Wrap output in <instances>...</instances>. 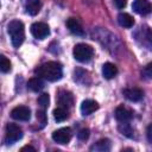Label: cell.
Wrapping results in <instances>:
<instances>
[{"label": "cell", "instance_id": "6da1fadb", "mask_svg": "<svg viewBox=\"0 0 152 152\" xmlns=\"http://www.w3.org/2000/svg\"><path fill=\"white\" fill-rule=\"evenodd\" d=\"M36 74L48 80L50 82H55L62 78L63 75V69H62V64L59 62H46L44 64H42L40 66H38L36 69Z\"/></svg>", "mask_w": 152, "mask_h": 152}, {"label": "cell", "instance_id": "7a4b0ae2", "mask_svg": "<svg viewBox=\"0 0 152 152\" xmlns=\"http://www.w3.org/2000/svg\"><path fill=\"white\" fill-rule=\"evenodd\" d=\"M7 32H8L10 37H11L12 45L14 48H19L23 44L24 39H25L24 24L20 20H12L7 25Z\"/></svg>", "mask_w": 152, "mask_h": 152}, {"label": "cell", "instance_id": "3957f363", "mask_svg": "<svg viewBox=\"0 0 152 152\" xmlns=\"http://www.w3.org/2000/svg\"><path fill=\"white\" fill-rule=\"evenodd\" d=\"M72 55H74V58L81 63H86V62H89L93 56H94V49L88 45V44H83V43H80V44H76L74 50H72Z\"/></svg>", "mask_w": 152, "mask_h": 152}, {"label": "cell", "instance_id": "277c9868", "mask_svg": "<svg viewBox=\"0 0 152 152\" xmlns=\"http://www.w3.org/2000/svg\"><path fill=\"white\" fill-rule=\"evenodd\" d=\"M23 131L21 128L15 124H7L6 126V133H5V141L6 144H13L21 139Z\"/></svg>", "mask_w": 152, "mask_h": 152}, {"label": "cell", "instance_id": "5b68a950", "mask_svg": "<svg viewBox=\"0 0 152 152\" xmlns=\"http://www.w3.org/2000/svg\"><path fill=\"white\" fill-rule=\"evenodd\" d=\"M31 33L37 39H44L50 34V28L45 23H33L31 25Z\"/></svg>", "mask_w": 152, "mask_h": 152}, {"label": "cell", "instance_id": "8992f818", "mask_svg": "<svg viewBox=\"0 0 152 152\" xmlns=\"http://www.w3.org/2000/svg\"><path fill=\"white\" fill-rule=\"evenodd\" d=\"M52 139H53L55 142L61 144V145L68 144L71 139V129L69 127L59 128V129H57L52 133Z\"/></svg>", "mask_w": 152, "mask_h": 152}, {"label": "cell", "instance_id": "52a82bcc", "mask_svg": "<svg viewBox=\"0 0 152 152\" xmlns=\"http://www.w3.org/2000/svg\"><path fill=\"white\" fill-rule=\"evenodd\" d=\"M11 116L18 121H27L31 118V110L26 106H18L11 110Z\"/></svg>", "mask_w": 152, "mask_h": 152}, {"label": "cell", "instance_id": "ba28073f", "mask_svg": "<svg viewBox=\"0 0 152 152\" xmlns=\"http://www.w3.org/2000/svg\"><path fill=\"white\" fill-rule=\"evenodd\" d=\"M132 8L140 15H147L152 12V2L148 0H134L132 4Z\"/></svg>", "mask_w": 152, "mask_h": 152}, {"label": "cell", "instance_id": "9c48e42d", "mask_svg": "<svg viewBox=\"0 0 152 152\" xmlns=\"http://www.w3.org/2000/svg\"><path fill=\"white\" fill-rule=\"evenodd\" d=\"M57 103L59 104V107L63 108H70L74 104V96L70 91L66 90H59L57 94Z\"/></svg>", "mask_w": 152, "mask_h": 152}, {"label": "cell", "instance_id": "30bf717a", "mask_svg": "<svg viewBox=\"0 0 152 152\" xmlns=\"http://www.w3.org/2000/svg\"><path fill=\"white\" fill-rule=\"evenodd\" d=\"M122 94L125 95V97L132 102H138L144 97V91L140 88L133 87V88H126L122 90Z\"/></svg>", "mask_w": 152, "mask_h": 152}, {"label": "cell", "instance_id": "8fae6325", "mask_svg": "<svg viewBox=\"0 0 152 152\" xmlns=\"http://www.w3.org/2000/svg\"><path fill=\"white\" fill-rule=\"evenodd\" d=\"M115 118L120 122H128L133 118V112L125 106H119L115 109Z\"/></svg>", "mask_w": 152, "mask_h": 152}, {"label": "cell", "instance_id": "7c38bea8", "mask_svg": "<svg viewBox=\"0 0 152 152\" xmlns=\"http://www.w3.org/2000/svg\"><path fill=\"white\" fill-rule=\"evenodd\" d=\"M66 27L69 31L76 36H84V30L82 24L76 19V18H69L66 20Z\"/></svg>", "mask_w": 152, "mask_h": 152}, {"label": "cell", "instance_id": "4fadbf2b", "mask_svg": "<svg viewBox=\"0 0 152 152\" xmlns=\"http://www.w3.org/2000/svg\"><path fill=\"white\" fill-rule=\"evenodd\" d=\"M99 109V104L94 100H84L81 104V113L82 115H90L95 110Z\"/></svg>", "mask_w": 152, "mask_h": 152}, {"label": "cell", "instance_id": "5bb4252c", "mask_svg": "<svg viewBox=\"0 0 152 152\" xmlns=\"http://www.w3.org/2000/svg\"><path fill=\"white\" fill-rule=\"evenodd\" d=\"M42 7L40 0H25V10L28 14L36 15Z\"/></svg>", "mask_w": 152, "mask_h": 152}, {"label": "cell", "instance_id": "9a60e30c", "mask_svg": "<svg viewBox=\"0 0 152 152\" xmlns=\"http://www.w3.org/2000/svg\"><path fill=\"white\" fill-rule=\"evenodd\" d=\"M118 74V68L115 64L113 63H104L102 65V75L104 78L107 80H110L113 77H115Z\"/></svg>", "mask_w": 152, "mask_h": 152}, {"label": "cell", "instance_id": "2e32d148", "mask_svg": "<svg viewBox=\"0 0 152 152\" xmlns=\"http://www.w3.org/2000/svg\"><path fill=\"white\" fill-rule=\"evenodd\" d=\"M118 23H119L120 26L126 27V28H129V27H132L134 25V18L131 14L124 12V13H120L118 15Z\"/></svg>", "mask_w": 152, "mask_h": 152}, {"label": "cell", "instance_id": "e0dca14e", "mask_svg": "<svg viewBox=\"0 0 152 152\" xmlns=\"http://www.w3.org/2000/svg\"><path fill=\"white\" fill-rule=\"evenodd\" d=\"M110 140L109 139H101L99 140L96 144H94L90 150L91 151H99V152H106V151H109L110 150Z\"/></svg>", "mask_w": 152, "mask_h": 152}, {"label": "cell", "instance_id": "ac0fdd59", "mask_svg": "<svg viewBox=\"0 0 152 152\" xmlns=\"http://www.w3.org/2000/svg\"><path fill=\"white\" fill-rule=\"evenodd\" d=\"M27 87L32 90V91H39L44 88V82L42 80V77H32L28 80L27 82Z\"/></svg>", "mask_w": 152, "mask_h": 152}, {"label": "cell", "instance_id": "d6986e66", "mask_svg": "<svg viewBox=\"0 0 152 152\" xmlns=\"http://www.w3.org/2000/svg\"><path fill=\"white\" fill-rule=\"evenodd\" d=\"M53 118L57 122H62L64 120H66L69 118V113L66 110V108H63V107H58L53 110Z\"/></svg>", "mask_w": 152, "mask_h": 152}, {"label": "cell", "instance_id": "ffe728a7", "mask_svg": "<svg viewBox=\"0 0 152 152\" xmlns=\"http://www.w3.org/2000/svg\"><path fill=\"white\" fill-rule=\"evenodd\" d=\"M119 131H120L124 135H126V137H128V138H132V137H133V128H132L127 122L120 124V125H119Z\"/></svg>", "mask_w": 152, "mask_h": 152}, {"label": "cell", "instance_id": "44dd1931", "mask_svg": "<svg viewBox=\"0 0 152 152\" xmlns=\"http://www.w3.org/2000/svg\"><path fill=\"white\" fill-rule=\"evenodd\" d=\"M38 103H39V106H40L43 109L48 108V107H49V103H50V96H49V94L43 93L42 95H39V97H38Z\"/></svg>", "mask_w": 152, "mask_h": 152}, {"label": "cell", "instance_id": "7402d4cb", "mask_svg": "<svg viewBox=\"0 0 152 152\" xmlns=\"http://www.w3.org/2000/svg\"><path fill=\"white\" fill-rule=\"evenodd\" d=\"M0 69L2 72H8L11 70V62L4 55L0 57Z\"/></svg>", "mask_w": 152, "mask_h": 152}, {"label": "cell", "instance_id": "603a6c76", "mask_svg": "<svg viewBox=\"0 0 152 152\" xmlns=\"http://www.w3.org/2000/svg\"><path fill=\"white\" fill-rule=\"evenodd\" d=\"M36 116H37L38 121L42 124V126H44V125L46 124V120H48V118H46V114H45V110H44V109L37 110V113H36Z\"/></svg>", "mask_w": 152, "mask_h": 152}, {"label": "cell", "instance_id": "cb8c5ba5", "mask_svg": "<svg viewBox=\"0 0 152 152\" xmlns=\"http://www.w3.org/2000/svg\"><path fill=\"white\" fill-rule=\"evenodd\" d=\"M89 135H90L89 128H82V129H80L78 133H77V137H78L80 140H87V139L89 138Z\"/></svg>", "mask_w": 152, "mask_h": 152}, {"label": "cell", "instance_id": "d4e9b609", "mask_svg": "<svg viewBox=\"0 0 152 152\" xmlns=\"http://www.w3.org/2000/svg\"><path fill=\"white\" fill-rule=\"evenodd\" d=\"M113 1H114L115 6H116L119 10L125 8V7H126V5H127V0H113Z\"/></svg>", "mask_w": 152, "mask_h": 152}, {"label": "cell", "instance_id": "484cf974", "mask_svg": "<svg viewBox=\"0 0 152 152\" xmlns=\"http://www.w3.org/2000/svg\"><path fill=\"white\" fill-rule=\"evenodd\" d=\"M144 75H146L147 77H152V62L148 63L145 69H144Z\"/></svg>", "mask_w": 152, "mask_h": 152}, {"label": "cell", "instance_id": "4316f807", "mask_svg": "<svg viewBox=\"0 0 152 152\" xmlns=\"http://www.w3.org/2000/svg\"><path fill=\"white\" fill-rule=\"evenodd\" d=\"M146 135H147V140L152 144V124L147 127V131H146Z\"/></svg>", "mask_w": 152, "mask_h": 152}, {"label": "cell", "instance_id": "83f0119b", "mask_svg": "<svg viewBox=\"0 0 152 152\" xmlns=\"http://www.w3.org/2000/svg\"><path fill=\"white\" fill-rule=\"evenodd\" d=\"M20 151H21V152H24V151H32V152H36V148H34L33 146H31V145H26V146L21 147Z\"/></svg>", "mask_w": 152, "mask_h": 152}]
</instances>
